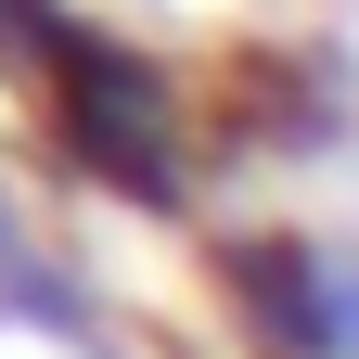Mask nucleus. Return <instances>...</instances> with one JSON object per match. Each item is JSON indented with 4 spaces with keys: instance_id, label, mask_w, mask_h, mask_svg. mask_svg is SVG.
Wrapping results in <instances>:
<instances>
[{
    "instance_id": "f257e3e1",
    "label": "nucleus",
    "mask_w": 359,
    "mask_h": 359,
    "mask_svg": "<svg viewBox=\"0 0 359 359\" xmlns=\"http://www.w3.org/2000/svg\"><path fill=\"white\" fill-rule=\"evenodd\" d=\"M65 116H77V142L90 154H116L142 193H167V90L116 52V39H65Z\"/></svg>"
},
{
    "instance_id": "f03ea898",
    "label": "nucleus",
    "mask_w": 359,
    "mask_h": 359,
    "mask_svg": "<svg viewBox=\"0 0 359 359\" xmlns=\"http://www.w3.org/2000/svg\"><path fill=\"white\" fill-rule=\"evenodd\" d=\"M0 52H65V26H52V0H0Z\"/></svg>"
}]
</instances>
